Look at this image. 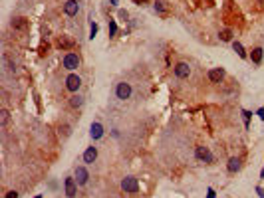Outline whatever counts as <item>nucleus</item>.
Instances as JSON below:
<instances>
[{
  "mask_svg": "<svg viewBox=\"0 0 264 198\" xmlns=\"http://www.w3.org/2000/svg\"><path fill=\"white\" fill-rule=\"evenodd\" d=\"M256 194H258V196H260V198H264V190L260 188V186H258V188H256Z\"/></svg>",
  "mask_w": 264,
  "mask_h": 198,
  "instance_id": "nucleus-29",
  "label": "nucleus"
},
{
  "mask_svg": "<svg viewBox=\"0 0 264 198\" xmlns=\"http://www.w3.org/2000/svg\"><path fill=\"white\" fill-rule=\"evenodd\" d=\"M214 196H217V192H214L213 188H209L207 190V198H214Z\"/></svg>",
  "mask_w": 264,
  "mask_h": 198,
  "instance_id": "nucleus-25",
  "label": "nucleus"
},
{
  "mask_svg": "<svg viewBox=\"0 0 264 198\" xmlns=\"http://www.w3.org/2000/svg\"><path fill=\"white\" fill-rule=\"evenodd\" d=\"M115 32H117V24H115V20H109V36H115Z\"/></svg>",
  "mask_w": 264,
  "mask_h": 198,
  "instance_id": "nucleus-23",
  "label": "nucleus"
},
{
  "mask_svg": "<svg viewBox=\"0 0 264 198\" xmlns=\"http://www.w3.org/2000/svg\"><path fill=\"white\" fill-rule=\"evenodd\" d=\"M133 2H135V4H145L147 0H133Z\"/></svg>",
  "mask_w": 264,
  "mask_h": 198,
  "instance_id": "nucleus-30",
  "label": "nucleus"
},
{
  "mask_svg": "<svg viewBox=\"0 0 264 198\" xmlns=\"http://www.w3.org/2000/svg\"><path fill=\"white\" fill-rule=\"evenodd\" d=\"M262 58H264V50L262 48H254L252 53H250V60L254 63H262Z\"/></svg>",
  "mask_w": 264,
  "mask_h": 198,
  "instance_id": "nucleus-15",
  "label": "nucleus"
},
{
  "mask_svg": "<svg viewBox=\"0 0 264 198\" xmlns=\"http://www.w3.org/2000/svg\"><path fill=\"white\" fill-rule=\"evenodd\" d=\"M18 196H20V194H18V192H16V190H10L8 194H6V198H18Z\"/></svg>",
  "mask_w": 264,
  "mask_h": 198,
  "instance_id": "nucleus-24",
  "label": "nucleus"
},
{
  "mask_svg": "<svg viewBox=\"0 0 264 198\" xmlns=\"http://www.w3.org/2000/svg\"><path fill=\"white\" fill-rule=\"evenodd\" d=\"M78 10H79L78 0H68V2L64 4V12H66L68 16H75V14H78Z\"/></svg>",
  "mask_w": 264,
  "mask_h": 198,
  "instance_id": "nucleus-11",
  "label": "nucleus"
},
{
  "mask_svg": "<svg viewBox=\"0 0 264 198\" xmlns=\"http://www.w3.org/2000/svg\"><path fill=\"white\" fill-rule=\"evenodd\" d=\"M34 198H42V194H36V196H34Z\"/></svg>",
  "mask_w": 264,
  "mask_h": 198,
  "instance_id": "nucleus-32",
  "label": "nucleus"
},
{
  "mask_svg": "<svg viewBox=\"0 0 264 198\" xmlns=\"http://www.w3.org/2000/svg\"><path fill=\"white\" fill-rule=\"evenodd\" d=\"M12 28L14 30H20V32H26V30L30 28V22L26 18H14L12 20Z\"/></svg>",
  "mask_w": 264,
  "mask_h": 198,
  "instance_id": "nucleus-13",
  "label": "nucleus"
},
{
  "mask_svg": "<svg viewBox=\"0 0 264 198\" xmlns=\"http://www.w3.org/2000/svg\"><path fill=\"white\" fill-rule=\"evenodd\" d=\"M89 135H91V139L94 141H98V139H101L103 137V127H101V123H91V127H89Z\"/></svg>",
  "mask_w": 264,
  "mask_h": 198,
  "instance_id": "nucleus-9",
  "label": "nucleus"
},
{
  "mask_svg": "<svg viewBox=\"0 0 264 198\" xmlns=\"http://www.w3.org/2000/svg\"><path fill=\"white\" fill-rule=\"evenodd\" d=\"M131 83H127V81H121V83H117V87H115V95H117V99H129L131 97Z\"/></svg>",
  "mask_w": 264,
  "mask_h": 198,
  "instance_id": "nucleus-2",
  "label": "nucleus"
},
{
  "mask_svg": "<svg viewBox=\"0 0 264 198\" xmlns=\"http://www.w3.org/2000/svg\"><path fill=\"white\" fill-rule=\"evenodd\" d=\"M82 103H84V99L79 97V95H74V97L70 99V105H72V107H79Z\"/></svg>",
  "mask_w": 264,
  "mask_h": 198,
  "instance_id": "nucleus-18",
  "label": "nucleus"
},
{
  "mask_svg": "<svg viewBox=\"0 0 264 198\" xmlns=\"http://www.w3.org/2000/svg\"><path fill=\"white\" fill-rule=\"evenodd\" d=\"M95 159H98V149H95V147H88V149H85V153H84V163L85 164H91Z\"/></svg>",
  "mask_w": 264,
  "mask_h": 198,
  "instance_id": "nucleus-12",
  "label": "nucleus"
},
{
  "mask_svg": "<svg viewBox=\"0 0 264 198\" xmlns=\"http://www.w3.org/2000/svg\"><path fill=\"white\" fill-rule=\"evenodd\" d=\"M242 115H244V125H246V129H248V127H250V117H252V113L244 109V111H242Z\"/></svg>",
  "mask_w": 264,
  "mask_h": 198,
  "instance_id": "nucleus-21",
  "label": "nucleus"
},
{
  "mask_svg": "<svg viewBox=\"0 0 264 198\" xmlns=\"http://www.w3.org/2000/svg\"><path fill=\"white\" fill-rule=\"evenodd\" d=\"M195 157L201 160V163H207V164H211L213 160H214L211 149H209V147H203V145H199V147L195 149Z\"/></svg>",
  "mask_w": 264,
  "mask_h": 198,
  "instance_id": "nucleus-1",
  "label": "nucleus"
},
{
  "mask_svg": "<svg viewBox=\"0 0 264 198\" xmlns=\"http://www.w3.org/2000/svg\"><path fill=\"white\" fill-rule=\"evenodd\" d=\"M226 170H228V173H238V170H240V160L236 159V157L228 159V164H226Z\"/></svg>",
  "mask_w": 264,
  "mask_h": 198,
  "instance_id": "nucleus-14",
  "label": "nucleus"
},
{
  "mask_svg": "<svg viewBox=\"0 0 264 198\" xmlns=\"http://www.w3.org/2000/svg\"><path fill=\"white\" fill-rule=\"evenodd\" d=\"M121 190L135 194V192L139 190V182H137V178H135V176H125V178L121 180Z\"/></svg>",
  "mask_w": 264,
  "mask_h": 198,
  "instance_id": "nucleus-3",
  "label": "nucleus"
},
{
  "mask_svg": "<svg viewBox=\"0 0 264 198\" xmlns=\"http://www.w3.org/2000/svg\"><path fill=\"white\" fill-rule=\"evenodd\" d=\"M58 44H60V48H70V46H72V40H68L66 36H62V38H60V42H58Z\"/></svg>",
  "mask_w": 264,
  "mask_h": 198,
  "instance_id": "nucleus-20",
  "label": "nucleus"
},
{
  "mask_svg": "<svg viewBox=\"0 0 264 198\" xmlns=\"http://www.w3.org/2000/svg\"><path fill=\"white\" fill-rule=\"evenodd\" d=\"M88 178H89V173H88L85 167H78V168H75V182H78L79 186L88 184Z\"/></svg>",
  "mask_w": 264,
  "mask_h": 198,
  "instance_id": "nucleus-8",
  "label": "nucleus"
},
{
  "mask_svg": "<svg viewBox=\"0 0 264 198\" xmlns=\"http://www.w3.org/2000/svg\"><path fill=\"white\" fill-rule=\"evenodd\" d=\"M78 66H79V56L78 53H74V52L66 53V58H64V67L72 71V69H75Z\"/></svg>",
  "mask_w": 264,
  "mask_h": 198,
  "instance_id": "nucleus-6",
  "label": "nucleus"
},
{
  "mask_svg": "<svg viewBox=\"0 0 264 198\" xmlns=\"http://www.w3.org/2000/svg\"><path fill=\"white\" fill-rule=\"evenodd\" d=\"M233 48H234V52L238 53V58H242V60L248 58V56H246V52H244V46H242L240 42H233Z\"/></svg>",
  "mask_w": 264,
  "mask_h": 198,
  "instance_id": "nucleus-16",
  "label": "nucleus"
},
{
  "mask_svg": "<svg viewBox=\"0 0 264 198\" xmlns=\"http://www.w3.org/2000/svg\"><path fill=\"white\" fill-rule=\"evenodd\" d=\"M260 178H264V168H262V173H260Z\"/></svg>",
  "mask_w": 264,
  "mask_h": 198,
  "instance_id": "nucleus-31",
  "label": "nucleus"
},
{
  "mask_svg": "<svg viewBox=\"0 0 264 198\" xmlns=\"http://www.w3.org/2000/svg\"><path fill=\"white\" fill-rule=\"evenodd\" d=\"M256 115H258V117H260V119L264 121V107H260V109H258V111H256Z\"/></svg>",
  "mask_w": 264,
  "mask_h": 198,
  "instance_id": "nucleus-27",
  "label": "nucleus"
},
{
  "mask_svg": "<svg viewBox=\"0 0 264 198\" xmlns=\"http://www.w3.org/2000/svg\"><path fill=\"white\" fill-rule=\"evenodd\" d=\"M95 34H98V24H95V22H91V26H89V38L94 40V38H95Z\"/></svg>",
  "mask_w": 264,
  "mask_h": 198,
  "instance_id": "nucleus-22",
  "label": "nucleus"
},
{
  "mask_svg": "<svg viewBox=\"0 0 264 198\" xmlns=\"http://www.w3.org/2000/svg\"><path fill=\"white\" fill-rule=\"evenodd\" d=\"M6 119H8V111L2 109V123H6Z\"/></svg>",
  "mask_w": 264,
  "mask_h": 198,
  "instance_id": "nucleus-28",
  "label": "nucleus"
},
{
  "mask_svg": "<svg viewBox=\"0 0 264 198\" xmlns=\"http://www.w3.org/2000/svg\"><path fill=\"white\" fill-rule=\"evenodd\" d=\"M119 18H123V20H127V18H129V14L125 12V10H119Z\"/></svg>",
  "mask_w": 264,
  "mask_h": 198,
  "instance_id": "nucleus-26",
  "label": "nucleus"
},
{
  "mask_svg": "<svg viewBox=\"0 0 264 198\" xmlns=\"http://www.w3.org/2000/svg\"><path fill=\"white\" fill-rule=\"evenodd\" d=\"M218 38L223 40V42H230V40H233V30H228V28L223 30V32L218 34Z\"/></svg>",
  "mask_w": 264,
  "mask_h": 198,
  "instance_id": "nucleus-17",
  "label": "nucleus"
},
{
  "mask_svg": "<svg viewBox=\"0 0 264 198\" xmlns=\"http://www.w3.org/2000/svg\"><path fill=\"white\" fill-rule=\"evenodd\" d=\"M64 188H66V196L68 198H75V194H78V182H75V178L68 176V178L64 180Z\"/></svg>",
  "mask_w": 264,
  "mask_h": 198,
  "instance_id": "nucleus-4",
  "label": "nucleus"
},
{
  "mask_svg": "<svg viewBox=\"0 0 264 198\" xmlns=\"http://www.w3.org/2000/svg\"><path fill=\"white\" fill-rule=\"evenodd\" d=\"M155 10H157V12H159V14H163V16H165V14H167V8H165V2H161V0H159V2H155Z\"/></svg>",
  "mask_w": 264,
  "mask_h": 198,
  "instance_id": "nucleus-19",
  "label": "nucleus"
},
{
  "mask_svg": "<svg viewBox=\"0 0 264 198\" xmlns=\"http://www.w3.org/2000/svg\"><path fill=\"white\" fill-rule=\"evenodd\" d=\"M223 77H224V69L223 67H214L209 71V79H211L213 83H220L223 81Z\"/></svg>",
  "mask_w": 264,
  "mask_h": 198,
  "instance_id": "nucleus-10",
  "label": "nucleus"
},
{
  "mask_svg": "<svg viewBox=\"0 0 264 198\" xmlns=\"http://www.w3.org/2000/svg\"><path fill=\"white\" fill-rule=\"evenodd\" d=\"M79 85H82V77L78 76V73H70L68 79H66V87H68V91H78L79 89Z\"/></svg>",
  "mask_w": 264,
  "mask_h": 198,
  "instance_id": "nucleus-5",
  "label": "nucleus"
},
{
  "mask_svg": "<svg viewBox=\"0 0 264 198\" xmlns=\"http://www.w3.org/2000/svg\"><path fill=\"white\" fill-rule=\"evenodd\" d=\"M189 73H191V67H189V63L179 62V63L175 66V76L179 77V79H187V77H189Z\"/></svg>",
  "mask_w": 264,
  "mask_h": 198,
  "instance_id": "nucleus-7",
  "label": "nucleus"
}]
</instances>
